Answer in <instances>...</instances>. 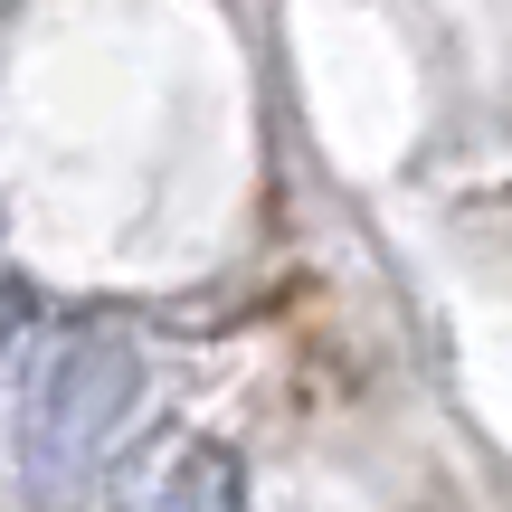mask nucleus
<instances>
[{"label":"nucleus","mask_w":512,"mask_h":512,"mask_svg":"<svg viewBox=\"0 0 512 512\" xmlns=\"http://www.w3.org/2000/svg\"><path fill=\"white\" fill-rule=\"evenodd\" d=\"M228 503H238V484H228L219 456H190V475L162 484V512H228Z\"/></svg>","instance_id":"f257e3e1"}]
</instances>
